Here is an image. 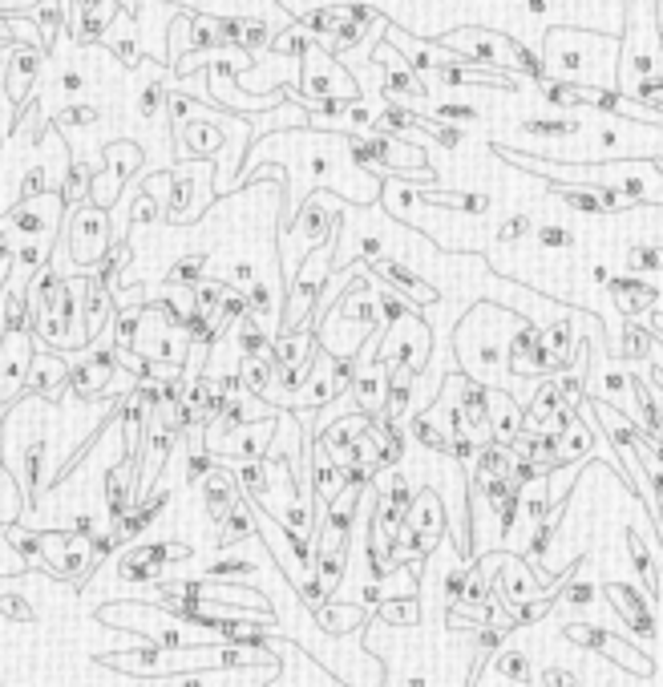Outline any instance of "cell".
Returning <instances> with one entry per match:
<instances>
[{
	"label": "cell",
	"mask_w": 663,
	"mask_h": 687,
	"mask_svg": "<svg viewBox=\"0 0 663 687\" xmlns=\"http://www.w3.org/2000/svg\"><path fill=\"white\" fill-rule=\"evenodd\" d=\"M522 421H526V413L518 409V401L506 397V392H494V397H490V429H494V441L514 445L522 437Z\"/></svg>",
	"instance_id": "10"
},
{
	"label": "cell",
	"mask_w": 663,
	"mask_h": 687,
	"mask_svg": "<svg viewBox=\"0 0 663 687\" xmlns=\"http://www.w3.org/2000/svg\"><path fill=\"white\" fill-rule=\"evenodd\" d=\"M437 114L457 118V122H473V118H478V110H473V106H437Z\"/></svg>",
	"instance_id": "32"
},
{
	"label": "cell",
	"mask_w": 663,
	"mask_h": 687,
	"mask_svg": "<svg viewBox=\"0 0 663 687\" xmlns=\"http://www.w3.org/2000/svg\"><path fill=\"white\" fill-rule=\"evenodd\" d=\"M659 25H663V0H659Z\"/></svg>",
	"instance_id": "35"
},
{
	"label": "cell",
	"mask_w": 663,
	"mask_h": 687,
	"mask_svg": "<svg viewBox=\"0 0 663 687\" xmlns=\"http://www.w3.org/2000/svg\"><path fill=\"white\" fill-rule=\"evenodd\" d=\"M526 5H530V13H534V17H542V13L550 9V0H526Z\"/></svg>",
	"instance_id": "33"
},
{
	"label": "cell",
	"mask_w": 663,
	"mask_h": 687,
	"mask_svg": "<svg viewBox=\"0 0 663 687\" xmlns=\"http://www.w3.org/2000/svg\"><path fill=\"white\" fill-rule=\"evenodd\" d=\"M376 615H381L385 623H393V627H417V623H421L417 595H397V599H385L381 607H376Z\"/></svg>",
	"instance_id": "17"
},
{
	"label": "cell",
	"mask_w": 663,
	"mask_h": 687,
	"mask_svg": "<svg viewBox=\"0 0 663 687\" xmlns=\"http://www.w3.org/2000/svg\"><path fill=\"white\" fill-rule=\"evenodd\" d=\"M627 267H639V271L663 267V247H655V243H627Z\"/></svg>",
	"instance_id": "20"
},
{
	"label": "cell",
	"mask_w": 663,
	"mask_h": 687,
	"mask_svg": "<svg viewBox=\"0 0 663 687\" xmlns=\"http://www.w3.org/2000/svg\"><path fill=\"white\" fill-rule=\"evenodd\" d=\"M413 437H417L429 453H441V457H449V449H453V437H449V433H445L429 413H421V417L413 421Z\"/></svg>",
	"instance_id": "18"
},
{
	"label": "cell",
	"mask_w": 663,
	"mask_h": 687,
	"mask_svg": "<svg viewBox=\"0 0 663 687\" xmlns=\"http://www.w3.org/2000/svg\"><path fill=\"white\" fill-rule=\"evenodd\" d=\"M494 671L510 683H530V655L526 651H494Z\"/></svg>",
	"instance_id": "19"
},
{
	"label": "cell",
	"mask_w": 663,
	"mask_h": 687,
	"mask_svg": "<svg viewBox=\"0 0 663 687\" xmlns=\"http://www.w3.org/2000/svg\"><path fill=\"white\" fill-rule=\"evenodd\" d=\"M595 283H611V271H607V263H595Z\"/></svg>",
	"instance_id": "34"
},
{
	"label": "cell",
	"mask_w": 663,
	"mask_h": 687,
	"mask_svg": "<svg viewBox=\"0 0 663 687\" xmlns=\"http://www.w3.org/2000/svg\"><path fill=\"white\" fill-rule=\"evenodd\" d=\"M405 522H409V526H413V530H417V534L437 550V542L445 538V526H449L437 489H417V498H413V506H409Z\"/></svg>",
	"instance_id": "6"
},
{
	"label": "cell",
	"mask_w": 663,
	"mask_h": 687,
	"mask_svg": "<svg viewBox=\"0 0 663 687\" xmlns=\"http://www.w3.org/2000/svg\"><path fill=\"white\" fill-rule=\"evenodd\" d=\"M607 599L615 603V611L623 615V623H627V631H631V635H655L651 603H647V599H639V595L631 591V586L611 582V586H607Z\"/></svg>",
	"instance_id": "7"
},
{
	"label": "cell",
	"mask_w": 663,
	"mask_h": 687,
	"mask_svg": "<svg viewBox=\"0 0 663 687\" xmlns=\"http://www.w3.org/2000/svg\"><path fill=\"white\" fill-rule=\"evenodd\" d=\"M441 45L457 49L461 57L478 61V65H490V69H514L510 57H502L506 37H494V33H482V29H457L449 37H441Z\"/></svg>",
	"instance_id": "4"
},
{
	"label": "cell",
	"mask_w": 663,
	"mask_h": 687,
	"mask_svg": "<svg viewBox=\"0 0 663 687\" xmlns=\"http://www.w3.org/2000/svg\"><path fill=\"white\" fill-rule=\"evenodd\" d=\"M376 263V275H385L397 291H405V296H413L417 304H433L437 300V287H429L417 271H409V263L393 259V255H381V259H372Z\"/></svg>",
	"instance_id": "9"
},
{
	"label": "cell",
	"mask_w": 663,
	"mask_h": 687,
	"mask_svg": "<svg viewBox=\"0 0 663 687\" xmlns=\"http://www.w3.org/2000/svg\"><path fill=\"white\" fill-rule=\"evenodd\" d=\"M562 635L571 639L575 647H587V651H595V655H603V659H611V663H619L623 671H631V675H651L655 671V663L643 655V651H635V647H627L619 635H611V631H603V627H591V623H566L562 627Z\"/></svg>",
	"instance_id": "3"
},
{
	"label": "cell",
	"mask_w": 663,
	"mask_h": 687,
	"mask_svg": "<svg viewBox=\"0 0 663 687\" xmlns=\"http://www.w3.org/2000/svg\"><path fill=\"white\" fill-rule=\"evenodd\" d=\"M381 498H385V502H393V506H397L401 514H409V506H413V498H417V494H413V485H409V477H405V473L397 469V473L389 477V489H385V494H381Z\"/></svg>",
	"instance_id": "21"
},
{
	"label": "cell",
	"mask_w": 663,
	"mask_h": 687,
	"mask_svg": "<svg viewBox=\"0 0 663 687\" xmlns=\"http://www.w3.org/2000/svg\"><path fill=\"white\" fill-rule=\"evenodd\" d=\"M659 170H663V166H659Z\"/></svg>",
	"instance_id": "36"
},
{
	"label": "cell",
	"mask_w": 663,
	"mask_h": 687,
	"mask_svg": "<svg viewBox=\"0 0 663 687\" xmlns=\"http://www.w3.org/2000/svg\"><path fill=\"white\" fill-rule=\"evenodd\" d=\"M344 17H348V21H356V25H364V29H368V25H381V21H385V17L376 13L372 5H348V9H344Z\"/></svg>",
	"instance_id": "29"
},
{
	"label": "cell",
	"mask_w": 663,
	"mask_h": 687,
	"mask_svg": "<svg viewBox=\"0 0 663 687\" xmlns=\"http://www.w3.org/2000/svg\"><path fill=\"white\" fill-rule=\"evenodd\" d=\"M271 356H275L279 364H292V368H312L316 356H320V344H316L312 328L304 324V328H288L283 336H275Z\"/></svg>",
	"instance_id": "8"
},
{
	"label": "cell",
	"mask_w": 663,
	"mask_h": 687,
	"mask_svg": "<svg viewBox=\"0 0 663 687\" xmlns=\"http://www.w3.org/2000/svg\"><path fill=\"white\" fill-rule=\"evenodd\" d=\"M623 356H627V360L647 356V328H639V324L627 328V336H623Z\"/></svg>",
	"instance_id": "26"
},
{
	"label": "cell",
	"mask_w": 663,
	"mask_h": 687,
	"mask_svg": "<svg viewBox=\"0 0 663 687\" xmlns=\"http://www.w3.org/2000/svg\"><path fill=\"white\" fill-rule=\"evenodd\" d=\"M538 247H546V251H562V247H575V231L571 227H558V223H550V227H538Z\"/></svg>",
	"instance_id": "23"
},
{
	"label": "cell",
	"mask_w": 663,
	"mask_h": 687,
	"mask_svg": "<svg viewBox=\"0 0 663 687\" xmlns=\"http://www.w3.org/2000/svg\"><path fill=\"white\" fill-rule=\"evenodd\" d=\"M522 130H526V134H579V122H575V118H550V122H538V118H534V122H526Z\"/></svg>",
	"instance_id": "24"
},
{
	"label": "cell",
	"mask_w": 663,
	"mask_h": 687,
	"mask_svg": "<svg viewBox=\"0 0 663 687\" xmlns=\"http://www.w3.org/2000/svg\"><path fill=\"white\" fill-rule=\"evenodd\" d=\"M465 582H469V562H453L445 574V607H457L465 599Z\"/></svg>",
	"instance_id": "22"
},
{
	"label": "cell",
	"mask_w": 663,
	"mask_h": 687,
	"mask_svg": "<svg viewBox=\"0 0 663 687\" xmlns=\"http://www.w3.org/2000/svg\"><path fill=\"white\" fill-rule=\"evenodd\" d=\"M336 239H340V227L320 247H312V255L304 259V267H300V275L292 283V296H288V316H283V328H304L312 308L320 304V291H324V283H328V275L336 267Z\"/></svg>",
	"instance_id": "2"
},
{
	"label": "cell",
	"mask_w": 663,
	"mask_h": 687,
	"mask_svg": "<svg viewBox=\"0 0 663 687\" xmlns=\"http://www.w3.org/2000/svg\"><path fill=\"white\" fill-rule=\"evenodd\" d=\"M376 69L385 73V93L389 97H413V102H421L425 97V81H421V73L401 57H393V41H385L381 49H376Z\"/></svg>",
	"instance_id": "5"
},
{
	"label": "cell",
	"mask_w": 663,
	"mask_h": 687,
	"mask_svg": "<svg viewBox=\"0 0 663 687\" xmlns=\"http://www.w3.org/2000/svg\"><path fill=\"white\" fill-rule=\"evenodd\" d=\"M562 405H566V397H562L558 380H542V384L530 392V409H526V413H530L538 425H546V421H550V417H554Z\"/></svg>",
	"instance_id": "15"
},
{
	"label": "cell",
	"mask_w": 663,
	"mask_h": 687,
	"mask_svg": "<svg viewBox=\"0 0 663 687\" xmlns=\"http://www.w3.org/2000/svg\"><path fill=\"white\" fill-rule=\"evenodd\" d=\"M627 550H631V562H635V570H639V578H643V586H647V599H659V574H655V558H651V550L643 546V538L627 526Z\"/></svg>",
	"instance_id": "16"
},
{
	"label": "cell",
	"mask_w": 663,
	"mask_h": 687,
	"mask_svg": "<svg viewBox=\"0 0 663 687\" xmlns=\"http://www.w3.org/2000/svg\"><path fill=\"white\" fill-rule=\"evenodd\" d=\"M643 81H663V25L655 0H631L627 5V45H623V77L619 89L635 93Z\"/></svg>",
	"instance_id": "1"
},
{
	"label": "cell",
	"mask_w": 663,
	"mask_h": 687,
	"mask_svg": "<svg viewBox=\"0 0 663 687\" xmlns=\"http://www.w3.org/2000/svg\"><path fill=\"white\" fill-rule=\"evenodd\" d=\"M251 312H255V316H267V312H271V287H267V283H255V287H251Z\"/></svg>",
	"instance_id": "30"
},
{
	"label": "cell",
	"mask_w": 663,
	"mask_h": 687,
	"mask_svg": "<svg viewBox=\"0 0 663 687\" xmlns=\"http://www.w3.org/2000/svg\"><path fill=\"white\" fill-rule=\"evenodd\" d=\"M0 615H9V619H17V623H33V611L25 607L21 595H0Z\"/></svg>",
	"instance_id": "27"
},
{
	"label": "cell",
	"mask_w": 663,
	"mask_h": 687,
	"mask_svg": "<svg viewBox=\"0 0 663 687\" xmlns=\"http://www.w3.org/2000/svg\"><path fill=\"white\" fill-rule=\"evenodd\" d=\"M255 530H259V514H251V506L239 498V502L231 506V514L223 518L219 546H235V542H243V538H255Z\"/></svg>",
	"instance_id": "14"
},
{
	"label": "cell",
	"mask_w": 663,
	"mask_h": 687,
	"mask_svg": "<svg viewBox=\"0 0 663 687\" xmlns=\"http://www.w3.org/2000/svg\"><path fill=\"white\" fill-rule=\"evenodd\" d=\"M554 199H562L571 211H579V215H607V207H603V194H599V182H583V186H554Z\"/></svg>",
	"instance_id": "13"
},
{
	"label": "cell",
	"mask_w": 663,
	"mask_h": 687,
	"mask_svg": "<svg viewBox=\"0 0 663 687\" xmlns=\"http://www.w3.org/2000/svg\"><path fill=\"white\" fill-rule=\"evenodd\" d=\"M607 291L615 296V304H619V312L627 316V320H635L643 308H651L655 300H659V291L655 287H647V283H639V279H611L607 283Z\"/></svg>",
	"instance_id": "11"
},
{
	"label": "cell",
	"mask_w": 663,
	"mask_h": 687,
	"mask_svg": "<svg viewBox=\"0 0 663 687\" xmlns=\"http://www.w3.org/2000/svg\"><path fill=\"white\" fill-rule=\"evenodd\" d=\"M542 683L546 687H579V675L571 667H546L542 671Z\"/></svg>",
	"instance_id": "28"
},
{
	"label": "cell",
	"mask_w": 663,
	"mask_h": 687,
	"mask_svg": "<svg viewBox=\"0 0 663 687\" xmlns=\"http://www.w3.org/2000/svg\"><path fill=\"white\" fill-rule=\"evenodd\" d=\"M461 134H465V130H457V126H433V138H437L441 146H449V150L461 146Z\"/></svg>",
	"instance_id": "31"
},
{
	"label": "cell",
	"mask_w": 663,
	"mask_h": 687,
	"mask_svg": "<svg viewBox=\"0 0 663 687\" xmlns=\"http://www.w3.org/2000/svg\"><path fill=\"white\" fill-rule=\"evenodd\" d=\"M316 615V623L328 631V635H348V631H356L372 611L368 607H344V603H324L320 611H312Z\"/></svg>",
	"instance_id": "12"
},
{
	"label": "cell",
	"mask_w": 663,
	"mask_h": 687,
	"mask_svg": "<svg viewBox=\"0 0 663 687\" xmlns=\"http://www.w3.org/2000/svg\"><path fill=\"white\" fill-rule=\"evenodd\" d=\"M526 231H534V223H530V215H510L502 227H498V243H518Z\"/></svg>",
	"instance_id": "25"
}]
</instances>
